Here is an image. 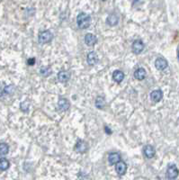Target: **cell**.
<instances>
[{"label": "cell", "mask_w": 179, "mask_h": 180, "mask_svg": "<svg viewBox=\"0 0 179 180\" xmlns=\"http://www.w3.org/2000/svg\"><path fill=\"white\" fill-rule=\"evenodd\" d=\"M9 147L6 143H0V156H5L8 153Z\"/></svg>", "instance_id": "obj_20"}, {"label": "cell", "mask_w": 179, "mask_h": 180, "mask_svg": "<svg viewBox=\"0 0 179 180\" xmlns=\"http://www.w3.org/2000/svg\"><path fill=\"white\" fill-rule=\"evenodd\" d=\"M108 161L110 164L114 165V164H117L118 162L121 161V156L119 153L117 152H113V153H110L109 156H108Z\"/></svg>", "instance_id": "obj_11"}, {"label": "cell", "mask_w": 179, "mask_h": 180, "mask_svg": "<svg viewBox=\"0 0 179 180\" xmlns=\"http://www.w3.org/2000/svg\"><path fill=\"white\" fill-rule=\"evenodd\" d=\"M106 22H107V23H108L109 25L114 26V25H116V24L119 23V17H118V15H115V14H111V15L107 17Z\"/></svg>", "instance_id": "obj_15"}, {"label": "cell", "mask_w": 179, "mask_h": 180, "mask_svg": "<svg viewBox=\"0 0 179 180\" xmlns=\"http://www.w3.org/2000/svg\"><path fill=\"white\" fill-rule=\"evenodd\" d=\"M77 23L78 27L81 28V29L88 28L90 23H91V17H90V15L85 14V13L78 14V15L77 17Z\"/></svg>", "instance_id": "obj_1"}, {"label": "cell", "mask_w": 179, "mask_h": 180, "mask_svg": "<svg viewBox=\"0 0 179 180\" xmlns=\"http://www.w3.org/2000/svg\"><path fill=\"white\" fill-rule=\"evenodd\" d=\"M105 106H106V100H105V98L103 96H98L96 98V100H95V106L97 108L102 109V108L105 107Z\"/></svg>", "instance_id": "obj_19"}, {"label": "cell", "mask_w": 179, "mask_h": 180, "mask_svg": "<svg viewBox=\"0 0 179 180\" xmlns=\"http://www.w3.org/2000/svg\"><path fill=\"white\" fill-rule=\"evenodd\" d=\"M40 73L44 77H47L52 74V69L50 67H42L40 69Z\"/></svg>", "instance_id": "obj_21"}, {"label": "cell", "mask_w": 179, "mask_h": 180, "mask_svg": "<svg viewBox=\"0 0 179 180\" xmlns=\"http://www.w3.org/2000/svg\"><path fill=\"white\" fill-rule=\"evenodd\" d=\"M58 106H59L60 110H62V111H67V110L69 108L70 104H69V102L68 99H66V98H60V99L59 100V102H58Z\"/></svg>", "instance_id": "obj_14"}, {"label": "cell", "mask_w": 179, "mask_h": 180, "mask_svg": "<svg viewBox=\"0 0 179 180\" xmlns=\"http://www.w3.org/2000/svg\"><path fill=\"white\" fill-rule=\"evenodd\" d=\"M163 97V92L160 89H156L153 90L150 94V98L154 102H159Z\"/></svg>", "instance_id": "obj_10"}, {"label": "cell", "mask_w": 179, "mask_h": 180, "mask_svg": "<svg viewBox=\"0 0 179 180\" xmlns=\"http://www.w3.org/2000/svg\"><path fill=\"white\" fill-rule=\"evenodd\" d=\"M144 43L142 41L140 40H136L134 41V43H132L131 45V49H132V52L135 53V54H139V53L142 52V51L144 50Z\"/></svg>", "instance_id": "obj_4"}, {"label": "cell", "mask_w": 179, "mask_h": 180, "mask_svg": "<svg viewBox=\"0 0 179 180\" xmlns=\"http://www.w3.org/2000/svg\"><path fill=\"white\" fill-rule=\"evenodd\" d=\"M34 62H35V60H34L33 58H31V59H29V60H28V64H29L30 66L33 65V64H34Z\"/></svg>", "instance_id": "obj_23"}, {"label": "cell", "mask_w": 179, "mask_h": 180, "mask_svg": "<svg viewBox=\"0 0 179 180\" xmlns=\"http://www.w3.org/2000/svg\"><path fill=\"white\" fill-rule=\"evenodd\" d=\"M155 66H156V68L158 69V70H164L166 68H168L169 63H168V61H167L166 59H164V58H158V59L156 60V61H155Z\"/></svg>", "instance_id": "obj_6"}, {"label": "cell", "mask_w": 179, "mask_h": 180, "mask_svg": "<svg viewBox=\"0 0 179 180\" xmlns=\"http://www.w3.org/2000/svg\"><path fill=\"white\" fill-rule=\"evenodd\" d=\"M105 131H106V132H107V133H111V131L109 130V128L108 127L105 128Z\"/></svg>", "instance_id": "obj_24"}, {"label": "cell", "mask_w": 179, "mask_h": 180, "mask_svg": "<svg viewBox=\"0 0 179 180\" xmlns=\"http://www.w3.org/2000/svg\"><path fill=\"white\" fill-rule=\"evenodd\" d=\"M53 35L50 31H42L39 34V42L41 43H48L52 42Z\"/></svg>", "instance_id": "obj_3"}, {"label": "cell", "mask_w": 179, "mask_h": 180, "mask_svg": "<svg viewBox=\"0 0 179 180\" xmlns=\"http://www.w3.org/2000/svg\"><path fill=\"white\" fill-rule=\"evenodd\" d=\"M9 166H10V163L7 159L5 158L0 159V170L4 171V170H8Z\"/></svg>", "instance_id": "obj_18"}, {"label": "cell", "mask_w": 179, "mask_h": 180, "mask_svg": "<svg viewBox=\"0 0 179 180\" xmlns=\"http://www.w3.org/2000/svg\"><path fill=\"white\" fill-rule=\"evenodd\" d=\"M115 170L118 175H120V176L124 175L127 171V165L125 164V162H123V161L118 162L115 166Z\"/></svg>", "instance_id": "obj_7"}, {"label": "cell", "mask_w": 179, "mask_h": 180, "mask_svg": "<svg viewBox=\"0 0 179 180\" xmlns=\"http://www.w3.org/2000/svg\"><path fill=\"white\" fill-rule=\"evenodd\" d=\"M6 86L5 85V83H0V96H2L3 94L6 92Z\"/></svg>", "instance_id": "obj_22"}, {"label": "cell", "mask_w": 179, "mask_h": 180, "mask_svg": "<svg viewBox=\"0 0 179 180\" xmlns=\"http://www.w3.org/2000/svg\"><path fill=\"white\" fill-rule=\"evenodd\" d=\"M113 78L117 83H121L123 80V78H124V74L121 70H115L113 73Z\"/></svg>", "instance_id": "obj_16"}, {"label": "cell", "mask_w": 179, "mask_h": 180, "mask_svg": "<svg viewBox=\"0 0 179 180\" xmlns=\"http://www.w3.org/2000/svg\"><path fill=\"white\" fill-rule=\"evenodd\" d=\"M177 56H178V59H179V50H178V52H177Z\"/></svg>", "instance_id": "obj_25"}, {"label": "cell", "mask_w": 179, "mask_h": 180, "mask_svg": "<svg viewBox=\"0 0 179 180\" xmlns=\"http://www.w3.org/2000/svg\"><path fill=\"white\" fill-rule=\"evenodd\" d=\"M134 77L137 78L138 80H142L146 77V70L143 68H139L134 72Z\"/></svg>", "instance_id": "obj_17"}, {"label": "cell", "mask_w": 179, "mask_h": 180, "mask_svg": "<svg viewBox=\"0 0 179 180\" xmlns=\"http://www.w3.org/2000/svg\"><path fill=\"white\" fill-rule=\"evenodd\" d=\"M97 42V39L93 33H86L85 36V43L87 46H93Z\"/></svg>", "instance_id": "obj_8"}, {"label": "cell", "mask_w": 179, "mask_h": 180, "mask_svg": "<svg viewBox=\"0 0 179 180\" xmlns=\"http://www.w3.org/2000/svg\"><path fill=\"white\" fill-rule=\"evenodd\" d=\"M87 149H88L87 143L84 140H77V142L75 145V150L77 152H79V153H84L87 150Z\"/></svg>", "instance_id": "obj_5"}, {"label": "cell", "mask_w": 179, "mask_h": 180, "mask_svg": "<svg viewBox=\"0 0 179 180\" xmlns=\"http://www.w3.org/2000/svg\"><path fill=\"white\" fill-rule=\"evenodd\" d=\"M86 61H87V63L89 65H95L98 62V56L97 54L94 52H89L87 54V57H86Z\"/></svg>", "instance_id": "obj_12"}, {"label": "cell", "mask_w": 179, "mask_h": 180, "mask_svg": "<svg viewBox=\"0 0 179 180\" xmlns=\"http://www.w3.org/2000/svg\"><path fill=\"white\" fill-rule=\"evenodd\" d=\"M143 151H144V154H145V156L147 157L148 159L153 158L155 156V154H156L155 149H154L153 146H151V145H146L144 147V149H143Z\"/></svg>", "instance_id": "obj_9"}, {"label": "cell", "mask_w": 179, "mask_h": 180, "mask_svg": "<svg viewBox=\"0 0 179 180\" xmlns=\"http://www.w3.org/2000/svg\"><path fill=\"white\" fill-rule=\"evenodd\" d=\"M58 78H59V80L60 82L65 83V82H67L70 78V73L69 71H67V70H61L58 74Z\"/></svg>", "instance_id": "obj_13"}, {"label": "cell", "mask_w": 179, "mask_h": 180, "mask_svg": "<svg viewBox=\"0 0 179 180\" xmlns=\"http://www.w3.org/2000/svg\"><path fill=\"white\" fill-rule=\"evenodd\" d=\"M179 175V170H177V166L172 164V165H169L168 170H167V177L169 179H176Z\"/></svg>", "instance_id": "obj_2"}]
</instances>
